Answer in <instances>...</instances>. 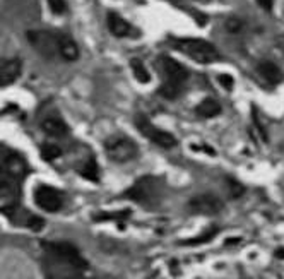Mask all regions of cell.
Returning a JSON list of instances; mask_svg holds the SVG:
<instances>
[{
  "label": "cell",
  "mask_w": 284,
  "mask_h": 279,
  "mask_svg": "<svg viewBox=\"0 0 284 279\" xmlns=\"http://www.w3.org/2000/svg\"><path fill=\"white\" fill-rule=\"evenodd\" d=\"M159 64H161V69H163L165 77H166V83H173V84H178V86L183 88V84L187 83V79H188V70L185 69L180 62H177L175 58H171L168 55L161 57Z\"/></svg>",
  "instance_id": "30bf717a"
},
{
  "label": "cell",
  "mask_w": 284,
  "mask_h": 279,
  "mask_svg": "<svg viewBox=\"0 0 284 279\" xmlns=\"http://www.w3.org/2000/svg\"><path fill=\"white\" fill-rule=\"evenodd\" d=\"M274 255H276L277 259H284V249L281 247V249H277L276 252H274Z\"/></svg>",
  "instance_id": "f546056e"
},
{
  "label": "cell",
  "mask_w": 284,
  "mask_h": 279,
  "mask_svg": "<svg viewBox=\"0 0 284 279\" xmlns=\"http://www.w3.org/2000/svg\"><path fill=\"white\" fill-rule=\"evenodd\" d=\"M216 233H218V228L213 226L209 229V231H206L204 235L197 236V238H192V240H185L183 245H199V244H206V242L213 240V238L216 236Z\"/></svg>",
  "instance_id": "44dd1931"
},
{
  "label": "cell",
  "mask_w": 284,
  "mask_h": 279,
  "mask_svg": "<svg viewBox=\"0 0 284 279\" xmlns=\"http://www.w3.org/2000/svg\"><path fill=\"white\" fill-rule=\"evenodd\" d=\"M42 129L52 137H65L67 134L70 132L69 125H67L60 116H55V115L45 116L43 122H42Z\"/></svg>",
  "instance_id": "8fae6325"
},
{
  "label": "cell",
  "mask_w": 284,
  "mask_h": 279,
  "mask_svg": "<svg viewBox=\"0 0 284 279\" xmlns=\"http://www.w3.org/2000/svg\"><path fill=\"white\" fill-rule=\"evenodd\" d=\"M228 183H229V188H231V195H233V197H240L241 193L245 192V187H243L241 183H238L236 180L229 178Z\"/></svg>",
  "instance_id": "484cf974"
},
{
  "label": "cell",
  "mask_w": 284,
  "mask_h": 279,
  "mask_svg": "<svg viewBox=\"0 0 284 279\" xmlns=\"http://www.w3.org/2000/svg\"><path fill=\"white\" fill-rule=\"evenodd\" d=\"M24 224L28 226L29 229H33V231H42L43 226H45V221L39 216H33V214H29L28 218H26V221Z\"/></svg>",
  "instance_id": "603a6c76"
},
{
  "label": "cell",
  "mask_w": 284,
  "mask_h": 279,
  "mask_svg": "<svg viewBox=\"0 0 284 279\" xmlns=\"http://www.w3.org/2000/svg\"><path fill=\"white\" fill-rule=\"evenodd\" d=\"M130 67H132V72H134V77L139 81V83L142 84H147L151 81V75L147 69L144 67V64L141 60H137V58H134L132 62H130Z\"/></svg>",
  "instance_id": "2e32d148"
},
{
  "label": "cell",
  "mask_w": 284,
  "mask_h": 279,
  "mask_svg": "<svg viewBox=\"0 0 284 279\" xmlns=\"http://www.w3.org/2000/svg\"><path fill=\"white\" fill-rule=\"evenodd\" d=\"M47 279H84L88 260L69 242H45Z\"/></svg>",
  "instance_id": "6da1fadb"
},
{
  "label": "cell",
  "mask_w": 284,
  "mask_h": 279,
  "mask_svg": "<svg viewBox=\"0 0 284 279\" xmlns=\"http://www.w3.org/2000/svg\"><path fill=\"white\" fill-rule=\"evenodd\" d=\"M14 192H16V188H14L12 180L0 178V199H9V197L14 195Z\"/></svg>",
  "instance_id": "7402d4cb"
},
{
  "label": "cell",
  "mask_w": 284,
  "mask_h": 279,
  "mask_svg": "<svg viewBox=\"0 0 284 279\" xmlns=\"http://www.w3.org/2000/svg\"><path fill=\"white\" fill-rule=\"evenodd\" d=\"M157 193H159L157 178L151 177V175H146V177L139 178L137 182L125 192V197L134 202H139V204L147 206L157 199Z\"/></svg>",
  "instance_id": "277c9868"
},
{
  "label": "cell",
  "mask_w": 284,
  "mask_h": 279,
  "mask_svg": "<svg viewBox=\"0 0 284 279\" xmlns=\"http://www.w3.org/2000/svg\"><path fill=\"white\" fill-rule=\"evenodd\" d=\"M0 170L9 180H22L28 175V165L24 157L16 151H6L0 156Z\"/></svg>",
  "instance_id": "ba28073f"
},
{
  "label": "cell",
  "mask_w": 284,
  "mask_h": 279,
  "mask_svg": "<svg viewBox=\"0 0 284 279\" xmlns=\"http://www.w3.org/2000/svg\"><path fill=\"white\" fill-rule=\"evenodd\" d=\"M0 86H2V84H0Z\"/></svg>",
  "instance_id": "4dcf8cb0"
},
{
  "label": "cell",
  "mask_w": 284,
  "mask_h": 279,
  "mask_svg": "<svg viewBox=\"0 0 284 279\" xmlns=\"http://www.w3.org/2000/svg\"><path fill=\"white\" fill-rule=\"evenodd\" d=\"M48 6H50L53 14H58V16L64 14V12L67 11L65 0H48Z\"/></svg>",
  "instance_id": "cb8c5ba5"
},
{
  "label": "cell",
  "mask_w": 284,
  "mask_h": 279,
  "mask_svg": "<svg viewBox=\"0 0 284 279\" xmlns=\"http://www.w3.org/2000/svg\"><path fill=\"white\" fill-rule=\"evenodd\" d=\"M257 4H259V6L267 12L272 11V7H274V0H257Z\"/></svg>",
  "instance_id": "f1b7e54d"
},
{
  "label": "cell",
  "mask_w": 284,
  "mask_h": 279,
  "mask_svg": "<svg viewBox=\"0 0 284 279\" xmlns=\"http://www.w3.org/2000/svg\"><path fill=\"white\" fill-rule=\"evenodd\" d=\"M105 152L113 163H129L137 157L139 147L132 139L127 136H111L108 137L105 144Z\"/></svg>",
  "instance_id": "3957f363"
},
{
  "label": "cell",
  "mask_w": 284,
  "mask_h": 279,
  "mask_svg": "<svg viewBox=\"0 0 284 279\" xmlns=\"http://www.w3.org/2000/svg\"><path fill=\"white\" fill-rule=\"evenodd\" d=\"M34 204L47 213H57L64 206V195L60 190L50 185H38L34 188Z\"/></svg>",
  "instance_id": "52a82bcc"
},
{
  "label": "cell",
  "mask_w": 284,
  "mask_h": 279,
  "mask_svg": "<svg viewBox=\"0 0 284 279\" xmlns=\"http://www.w3.org/2000/svg\"><path fill=\"white\" fill-rule=\"evenodd\" d=\"M135 127L141 130V134L144 137L149 139L151 142L157 144L159 147L170 149V147L177 146V139L171 136L170 132H166V130L157 129L154 124H151L149 120L146 118V116H137V120H135Z\"/></svg>",
  "instance_id": "8992f818"
},
{
  "label": "cell",
  "mask_w": 284,
  "mask_h": 279,
  "mask_svg": "<svg viewBox=\"0 0 284 279\" xmlns=\"http://www.w3.org/2000/svg\"><path fill=\"white\" fill-rule=\"evenodd\" d=\"M130 216V211H118V213H100L94 216V221H118V219H125Z\"/></svg>",
  "instance_id": "ffe728a7"
},
{
  "label": "cell",
  "mask_w": 284,
  "mask_h": 279,
  "mask_svg": "<svg viewBox=\"0 0 284 279\" xmlns=\"http://www.w3.org/2000/svg\"><path fill=\"white\" fill-rule=\"evenodd\" d=\"M259 72H260V75H262V77L270 84H279L282 81L281 69H279V67L274 64V62H270V60L260 62V64H259Z\"/></svg>",
  "instance_id": "5bb4252c"
},
{
  "label": "cell",
  "mask_w": 284,
  "mask_h": 279,
  "mask_svg": "<svg viewBox=\"0 0 284 279\" xmlns=\"http://www.w3.org/2000/svg\"><path fill=\"white\" fill-rule=\"evenodd\" d=\"M80 177H84L89 182H98L100 178V168H98V163L94 160H89L83 168H80Z\"/></svg>",
  "instance_id": "e0dca14e"
},
{
  "label": "cell",
  "mask_w": 284,
  "mask_h": 279,
  "mask_svg": "<svg viewBox=\"0 0 284 279\" xmlns=\"http://www.w3.org/2000/svg\"><path fill=\"white\" fill-rule=\"evenodd\" d=\"M175 47L180 52L185 53L187 57H190L192 60L199 62V64H213L219 58L218 48L213 43L206 42L200 38H182L175 42Z\"/></svg>",
  "instance_id": "7a4b0ae2"
},
{
  "label": "cell",
  "mask_w": 284,
  "mask_h": 279,
  "mask_svg": "<svg viewBox=\"0 0 284 279\" xmlns=\"http://www.w3.org/2000/svg\"><path fill=\"white\" fill-rule=\"evenodd\" d=\"M195 111H197V115L202 116V118H213V116L221 113V106L218 101L213 100V98H207V100L199 103V106L195 108Z\"/></svg>",
  "instance_id": "9a60e30c"
},
{
  "label": "cell",
  "mask_w": 284,
  "mask_h": 279,
  "mask_svg": "<svg viewBox=\"0 0 284 279\" xmlns=\"http://www.w3.org/2000/svg\"><path fill=\"white\" fill-rule=\"evenodd\" d=\"M58 55L67 62H74L79 58V47L69 34H58Z\"/></svg>",
  "instance_id": "4fadbf2b"
},
{
  "label": "cell",
  "mask_w": 284,
  "mask_h": 279,
  "mask_svg": "<svg viewBox=\"0 0 284 279\" xmlns=\"http://www.w3.org/2000/svg\"><path fill=\"white\" fill-rule=\"evenodd\" d=\"M188 208H190L192 213L213 216V214H218L219 211L223 209V201H221L219 197L213 195V193H200V195L190 199Z\"/></svg>",
  "instance_id": "9c48e42d"
},
{
  "label": "cell",
  "mask_w": 284,
  "mask_h": 279,
  "mask_svg": "<svg viewBox=\"0 0 284 279\" xmlns=\"http://www.w3.org/2000/svg\"><path fill=\"white\" fill-rule=\"evenodd\" d=\"M26 38L34 47V50L42 53L43 57L53 58L58 55V34L47 29H31L26 33Z\"/></svg>",
  "instance_id": "5b68a950"
},
{
  "label": "cell",
  "mask_w": 284,
  "mask_h": 279,
  "mask_svg": "<svg viewBox=\"0 0 284 279\" xmlns=\"http://www.w3.org/2000/svg\"><path fill=\"white\" fill-rule=\"evenodd\" d=\"M108 28H110L111 34H115L116 38H127V36L134 34V28L130 26L124 17H120L116 12H110L108 14Z\"/></svg>",
  "instance_id": "7c38bea8"
},
{
  "label": "cell",
  "mask_w": 284,
  "mask_h": 279,
  "mask_svg": "<svg viewBox=\"0 0 284 279\" xmlns=\"http://www.w3.org/2000/svg\"><path fill=\"white\" fill-rule=\"evenodd\" d=\"M182 86H178V84H173V83H165L161 84L159 88V94L163 98H166V100H177V98L182 94Z\"/></svg>",
  "instance_id": "ac0fdd59"
},
{
  "label": "cell",
  "mask_w": 284,
  "mask_h": 279,
  "mask_svg": "<svg viewBox=\"0 0 284 279\" xmlns=\"http://www.w3.org/2000/svg\"><path fill=\"white\" fill-rule=\"evenodd\" d=\"M241 26H243L241 21L234 19V17H233V19H228V21H226V28H228L229 31H231V33H236V31H240Z\"/></svg>",
  "instance_id": "83f0119b"
},
{
  "label": "cell",
  "mask_w": 284,
  "mask_h": 279,
  "mask_svg": "<svg viewBox=\"0 0 284 279\" xmlns=\"http://www.w3.org/2000/svg\"><path fill=\"white\" fill-rule=\"evenodd\" d=\"M218 81H219L221 86H223L224 89H228V91L233 88V84H234L233 77H231V75H228V74H221L219 77H218Z\"/></svg>",
  "instance_id": "4316f807"
},
{
  "label": "cell",
  "mask_w": 284,
  "mask_h": 279,
  "mask_svg": "<svg viewBox=\"0 0 284 279\" xmlns=\"http://www.w3.org/2000/svg\"><path fill=\"white\" fill-rule=\"evenodd\" d=\"M252 118H254V125H255V127H257V130H259L260 137H262L264 141H267V132H265V127H264V125L260 124V120H259V115H257L255 108H252Z\"/></svg>",
  "instance_id": "d4e9b609"
},
{
  "label": "cell",
  "mask_w": 284,
  "mask_h": 279,
  "mask_svg": "<svg viewBox=\"0 0 284 279\" xmlns=\"http://www.w3.org/2000/svg\"><path fill=\"white\" fill-rule=\"evenodd\" d=\"M39 152H42V157L45 161H53L62 156V149L58 146H55V144H43Z\"/></svg>",
  "instance_id": "d6986e66"
}]
</instances>
